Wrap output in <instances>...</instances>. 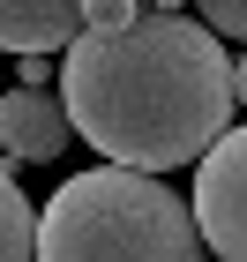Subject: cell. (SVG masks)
<instances>
[{
  "instance_id": "1",
  "label": "cell",
  "mask_w": 247,
  "mask_h": 262,
  "mask_svg": "<svg viewBox=\"0 0 247 262\" xmlns=\"http://www.w3.org/2000/svg\"><path fill=\"white\" fill-rule=\"evenodd\" d=\"M60 105L120 172L203 165L232 135V53L180 8H150L127 30H82L60 53Z\"/></svg>"
},
{
  "instance_id": "2",
  "label": "cell",
  "mask_w": 247,
  "mask_h": 262,
  "mask_svg": "<svg viewBox=\"0 0 247 262\" xmlns=\"http://www.w3.org/2000/svg\"><path fill=\"white\" fill-rule=\"evenodd\" d=\"M195 202L150 172L90 165L38 210V262H195Z\"/></svg>"
},
{
  "instance_id": "3",
  "label": "cell",
  "mask_w": 247,
  "mask_h": 262,
  "mask_svg": "<svg viewBox=\"0 0 247 262\" xmlns=\"http://www.w3.org/2000/svg\"><path fill=\"white\" fill-rule=\"evenodd\" d=\"M195 232L217 262H247V120L195 165Z\"/></svg>"
},
{
  "instance_id": "4",
  "label": "cell",
  "mask_w": 247,
  "mask_h": 262,
  "mask_svg": "<svg viewBox=\"0 0 247 262\" xmlns=\"http://www.w3.org/2000/svg\"><path fill=\"white\" fill-rule=\"evenodd\" d=\"M68 105L53 90H0V172L15 165H53L68 150Z\"/></svg>"
},
{
  "instance_id": "5",
  "label": "cell",
  "mask_w": 247,
  "mask_h": 262,
  "mask_svg": "<svg viewBox=\"0 0 247 262\" xmlns=\"http://www.w3.org/2000/svg\"><path fill=\"white\" fill-rule=\"evenodd\" d=\"M82 30V0H0V53L15 60H60Z\"/></svg>"
},
{
  "instance_id": "6",
  "label": "cell",
  "mask_w": 247,
  "mask_h": 262,
  "mask_svg": "<svg viewBox=\"0 0 247 262\" xmlns=\"http://www.w3.org/2000/svg\"><path fill=\"white\" fill-rule=\"evenodd\" d=\"M0 262H38V210L23 202L15 172H0Z\"/></svg>"
},
{
  "instance_id": "7",
  "label": "cell",
  "mask_w": 247,
  "mask_h": 262,
  "mask_svg": "<svg viewBox=\"0 0 247 262\" xmlns=\"http://www.w3.org/2000/svg\"><path fill=\"white\" fill-rule=\"evenodd\" d=\"M203 30H210L217 45H225V38L247 45V0H203Z\"/></svg>"
},
{
  "instance_id": "8",
  "label": "cell",
  "mask_w": 247,
  "mask_h": 262,
  "mask_svg": "<svg viewBox=\"0 0 247 262\" xmlns=\"http://www.w3.org/2000/svg\"><path fill=\"white\" fill-rule=\"evenodd\" d=\"M82 23L90 30H127L135 23V0H82Z\"/></svg>"
},
{
  "instance_id": "9",
  "label": "cell",
  "mask_w": 247,
  "mask_h": 262,
  "mask_svg": "<svg viewBox=\"0 0 247 262\" xmlns=\"http://www.w3.org/2000/svg\"><path fill=\"white\" fill-rule=\"evenodd\" d=\"M60 82V60H23V90H53Z\"/></svg>"
},
{
  "instance_id": "10",
  "label": "cell",
  "mask_w": 247,
  "mask_h": 262,
  "mask_svg": "<svg viewBox=\"0 0 247 262\" xmlns=\"http://www.w3.org/2000/svg\"><path fill=\"white\" fill-rule=\"evenodd\" d=\"M232 105H247V53L232 60Z\"/></svg>"
}]
</instances>
